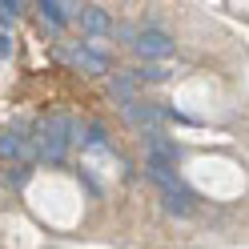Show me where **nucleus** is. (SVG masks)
Wrapping results in <instances>:
<instances>
[{
  "label": "nucleus",
  "instance_id": "f03ea898",
  "mask_svg": "<svg viewBox=\"0 0 249 249\" xmlns=\"http://www.w3.org/2000/svg\"><path fill=\"white\" fill-rule=\"evenodd\" d=\"M137 53L141 56H169L173 53V40H169L161 28H145V33L137 36Z\"/></svg>",
  "mask_w": 249,
  "mask_h": 249
},
{
  "label": "nucleus",
  "instance_id": "20e7f679",
  "mask_svg": "<svg viewBox=\"0 0 249 249\" xmlns=\"http://www.w3.org/2000/svg\"><path fill=\"white\" fill-rule=\"evenodd\" d=\"M85 28L89 33H108V28H113V20H108V12L105 8H85Z\"/></svg>",
  "mask_w": 249,
  "mask_h": 249
},
{
  "label": "nucleus",
  "instance_id": "423d86ee",
  "mask_svg": "<svg viewBox=\"0 0 249 249\" xmlns=\"http://www.w3.org/2000/svg\"><path fill=\"white\" fill-rule=\"evenodd\" d=\"M76 60H85L89 69H97V72H105V60H101V56H92V53H76Z\"/></svg>",
  "mask_w": 249,
  "mask_h": 249
},
{
  "label": "nucleus",
  "instance_id": "0eeeda50",
  "mask_svg": "<svg viewBox=\"0 0 249 249\" xmlns=\"http://www.w3.org/2000/svg\"><path fill=\"white\" fill-rule=\"evenodd\" d=\"M20 12V4H12V0H0V20H12Z\"/></svg>",
  "mask_w": 249,
  "mask_h": 249
},
{
  "label": "nucleus",
  "instance_id": "f257e3e1",
  "mask_svg": "<svg viewBox=\"0 0 249 249\" xmlns=\"http://www.w3.org/2000/svg\"><path fill=\"white\" fill-rule=\"evenodd\" d=\"M69 133H72V121L69 117H53L49 129H44V157L49 161H60L69 149Z\"/></svg>",
  "mask_w": 249,
  "mask_h": 249
},
{
  "label": "nucleus",
  "instance_id": "6e6552de",
  "mask_svg": "<svg viewBox=\"0 0 249 249\" xmlns=\"http://www.w3.org/2000/svg\"><path fill=\"white\" fill-rule=\"evenodd\" d=\"M12 53V44H8V36H0V56H8Z\"/></svg>",
  "mask_w": 249,
  "mask_h": 249
},
{
  "label": "nucleus",
  "instance_id": "39448f33",
  "mask_svg": "<svg viewBox=\"0 0 249 249\" xmlns=\"http://www.w3.org/2000/svg\"><path fill=\"white\" fill-rule=\"evenodd\" d=\"M40 12H44V20L65 24V4H56V0H40Z\"/></svg>",
  "mask_w": 249,
  "mask_h": 249
},
{
  "label": "nucleus",
  "instance_id": "7ed1b4c3",
  "mask_svg": "<svg viewBox=\"0 0 249 249\" xmlns=\"http://www.w3.org/2000/svg\"><path fill=\"white\" fill-rule=\"evenodd\" d=\"M149 161H157V165H169V169H173V165L181 161V149H177L173 141H165L161 133H149Z\"/></svg>",
  "mask_w": 249,
  "mask_h": 249
}]
</instances>
